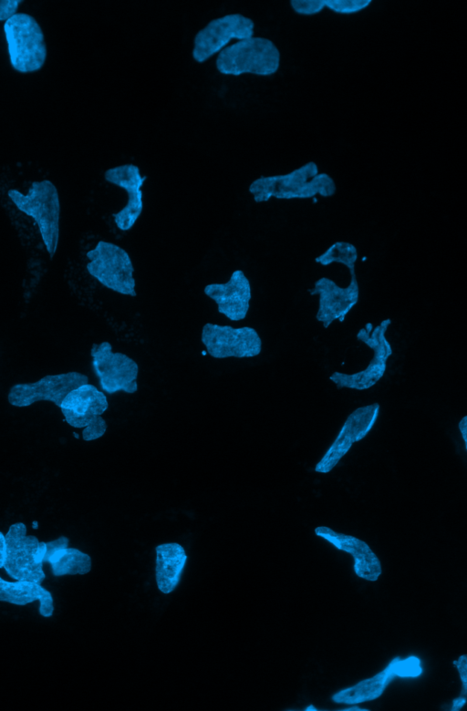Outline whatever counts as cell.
I'll return each mask as SVG.
<instances>
[{"mask_svg": "<svg viewBox=\"0 0 467 711\" xmlns=\"http://www.w3.org/2000/svg\"><path fill=\"white\" fill-rule=\"evenodd\" d=\"M337 191L334 180L319 172L317 163L309 161L286 174L260 177L249 186L256 202L271 198L291 200L309 199L317 195L330 197Z\"/></svg>", "mask_w": 467, "mask_h": 711, "instance_id": "obj_1", "label": "cell"}, {"mask_svg": "<svg viewBox=\"0 0 467 711\" xmlns=\"http://www.w3.org/2000/svg\"><path fill=\"white\" fill-rule=\"evenodd\" d=\"M7 195L20 211L35 221L47 252L53 258L60 231V201L57 187L49 180H36L26 194L11 189Z\"/></svg>", "mask_w": 467, "mask_h": 711, "instance_id": "obj_2", "label": "cell"}, {"mask_svg": "<svg viewBox=\"0 0 467 711\" xmlns=\"http://www.w3.org/2000/svg\"><path fill=\"white\" fill-rule=\"evenodd\" d=\"M4 34L11 67L19 73L40 70L47 59L44 32L35 17L16 13L4 23Z\"/></svg>", "mask_w": 467, "mask_h": 711, "instance_id": "obj_3", "label": "cell"}, {"mask_svg": "<svg viewBox=\"0 0 467 711\" xmlns=\"http://www.w3.org/2000/svg\"><path fill=\"white\" fill-rule=\"evenodd\" d=\"M280 67V52L270 39L251 36L219 52L216 68L223 75L254 74L271 76Z\"/></svg>", "mask_w": 467, "mask_h": 711, "instance_id": "obj_4", "label": "cell"}, {"mask_svg": "<svg viewBox=\"0 0 467 711\" xmlns=\"http://www.w3.org/2000/svg\"><path fill=\"white\" fill-rule=\"evenodd\" d=\"M88 273L103 286L124 295L136 296L134 267L129 253L120 246L99 241L87 252Z\"/></svg>", "mask_w": 467, "mask_h": 711, "instance_id": "obj_5", "label": "cell"}, {"mask_svg": "<svg viewBox=\"0 0 467 711\" xmlns=\"http://www.w3.org/2000/svg\"><path fill=\"white\" fill-rule=\"evenodd\" d=\"M106 395L88 383L71 390L59 407L66 422L76 428H83L82 438L91 441L101 438L107 423L101 415L108 409Z\"/></svg>", "mask_w": 467, "mask_h": 711, "instance_id": "obj_6", "label": "cell"}, {"mask_svg": "<svg viewBox=\"0 0 467 711\" xmlns=\"http://www.w3.org/2000/svg\"><path fill=\"white\" fill-rule=\"evenodd\" d=\"M6 554L4 568L15 580L40 583L45 579L43 571L47 544L33 535H26L23 522L12 524L5 535Z\"/></svg>", "mask_w": 467, "mask_h": 711, "instance_id": "obj_7", "label": "cell"}, {"mask_svg": "<svg viewBox=\"0 0 467 711\" xmlns=\"http://www.w3.org/2000/svg\"><path fill=\"white\" fill-rule=\"evenodd\" d=\"M390 324L388 318L375 327L368 323L358 331L357 338L372 349L373 357L361 371L353 374L334 372L329 379L337 388L365 390L381 379L387 369V361L392 355V347L386 337Z\"/></svg>", "mask_w": 467, "mask_h": 711, "instance_id": "obj_8", "label": "cell"}, {"mask_svg": "<svg viewBox=\"0 0 467 711\" xmlns=\"http://www.w3.org/2000/svg\"><path fill=\"white\" fill-rule=\"evenodd\" d=\"M90 355L92 366L100 387L108 394L124 391L133 394L138 390V364L123 353L113 352L111 345L104 341L93 344Z\"/></svg>", "mask_w": 467, "mask_h": 711, "instance_id": "obj_9", "label": "cell"}, {"mask_svg": "<svg viewBox=\"0 0 467 711\" xmlns=\"http://www.w3.org/2000/svg\"><path fill=\"white\" fill-rule=\"evenodd\" d=\"M254 23L242 14H230L210 21L195 36L192 57L203 63L221 52L233 39L243 40L254 36Z\"/></svg>", "mask_w": 467, "mask_h": 711, "instance_id": "obj_10", "label": "cell"}, {"mask_svg": "<svg viewBox=\"0 0 467 711\" xmlns=\"http://www.w3.org/2000/svg\"><path fill=\"white\" fill-rule=\"evenodd\" d=\"M202 343L214 358L253 357L262 350V340L255 329L244 326L234 328L207 323L201 335Z\"/></svg>", "mask_w": 467, "mask_h": 711, "instance_id": "obj_11", "label": "cell"}, {"mask_svg": "<svg viewBox=\"0 0 467 711\" xmlns=\"http://www.w3.org/2000/svg\"><path fill=\"white\" fill-rule=\"evenodd\" d=\"M87 383L88 377L76 371L47 375L36 382L12 386L7 394V400L9 404L17 407H29L37 401H50L59 407L71 390Z\"/></svg>", "mask_w": 467, "mask_h": 711, "instance_id": "obj_12", "label": "cell"}, {"mask_svg": "<svg viewBox=\"0 0 467 711\" xmlns=\"http://www.w3.org/2000/svg\"><path fill=\"white\" fill-rule=\"evenodd\" d=\"M379 414V403L356 408L345 420L337 436L315 466V471L330 472L349 451L354 443L363 439L372 429Z\"/></svg>", "mask_w": 467, "mask_h": 711, "instance_id": "obj_13", "label": "cell"}, {"mask_svg": "<svg viewBox=\"0 0 467 711\" xmlns=\"http://www.w3.org/2000/svg\"><path fill=\"white\" fill-rule=\"evenodd\" d=\"M310 294L318 297L316 318L325 328L337 320L342 322L358 302L359 287L356 273L351 274L350 283L346 287L322 277L315 282Z\"/></svg>", "mask_w": 467, "mask_h": 711, "instance_id": "obj_14", "label": "cell"}, {"mask_svg": "<svg viewBox=\"0 0 467 711\" xmlns=\"http://www.w3.org/2000/svg\"><path fill=\"white\" fill-rule=\"evenodd\" d=\"M105 180L122 188L128 194L126 205L118 212L113 213L115 224L121 231L130 230L143 210V192L141 187L146 176L140 174V169L134 164H124L107 170Z\"/></svg>", "mask_w": 467, "mask_h": 711, "instance_id": "obj_15", "label": "cell"}, {"mask_svg": "<svg viewBox=\"0 0 467 711\" xmlns=\"http://www.w3.org/2000/svg\"><path fill=\"white\" fill-rule=\"evenodd\" d=\"M204 294L218 305V312L232 321L245 318L252 298L251 284L242 270H235L224 283H210Z\"/></svg>", "mask_w": 467, "mask_h": 711, "instance_id": "obj_16", "label": "cell"}, {"mask_svg": "<svg viewBox=\"0 0 467 711\" xmlns=\"http://www.w3.org/2000/svg\"><path fill=\"white\" fill-rule=\"evenodd\" d=\"M315 533L336 548L350 553L355 561L354 570L358 576L369 582L378 580L381 574L380 562L365 541L326 526L316 528Z\"/></svg>", "mask_w": 467, "mask_h": 711, "instance_id": "obj_17", "label": "cell"}, {"mask_svg": "<svg viewBox=\"0 0 467 711\" xmlns=\"http://www.w3.org/2000/svg\"><path fill=\"white\" fill-rule=\"evenodd\" d=\"M155 578L159 590L170 593L180 582L187 562L184 548L176 542L160 544L155 548Z\"/></svg>", "mask_w": 467, "mask_h": 711, "instance_id": "obj_18", "label": "cell"}, {"mask_svg": "<svg viewBox=\"0 0 467 711\" xmlns=\"http://www.w3.org/2000/svg\"><path fill=\"white\" fill-rule=\"evenodd\" d=\"M36 600L39 601V613L43 617L52 616L53 597L40 583L26 580L0 581V602L25 605Z\"/></svg>", "mask_w": 467, "mask_h": 711, "instance_id": "obj_19", "label": "cell"}, {"mask_svg": "<svg viewBox=\"0 0 467 711\" xmlns=\"http://www.w3.org/2000/svg\"><path fill=\"white\" fill-rule=\"evenodd\" d=\"M398 659L399 657L392 660L383 671L373 677L336 693L332 696L333 701L353 705L378 698L395 677L394 665Z\"/></svg>", "mask_w": 467, "mask_h": 711, "instance_id": "obj_20", "label": "cell"}, {"mask_svg": "<svg viewBox=\"0 0 467 711\" xmlns=\"http://www.w3.org/2000/svg\"><path fill=\"white\" fill-rule=\"evenodd\" d=\"M55 576L86 574L91 570V558L76 548H59L45 554Z\"/></svg>", "mask_w": 467, "mask_h": 711, "instance_id": "obj_21", "label": "cell"}, {"mask_svg": "<svg viewBox=\"0 0 467 711\" xmlns=\"http://www.w3.org/2000/svg\"><path fill=\"white\" fill-rule=\"evenodd\" d=\"M358 253L355 245L348 242H336L324 252L315 258L316 263L327 266L331 263L345 265L350 274L355 273Z\"/></svg>", "mask_w": 467, "mask_h": 711, "instance_id": "obj_22", "label": "cell"}, {"mask_svg": "<svg viewBox=\"0 0 467 711\" xmlns=\"http://www.w3.org/2000/svg\"><path fill=\"white\" fill-rule=\"evenodd\" d=\"M371 0H324L325 8L337 14L349 15L367 8Z\"/></svg>", "mask_w": 467, "mask_h": 711, "instance_id": "obj_23", "label": "cell"}, {"mask_svg": "<svg viewBox=\"0 0 467 711\" xmlns=\"http://www.w3.org/2000/svg\"><path fill=\"white\" fill-rule=\"evenodd\" d=\"M422 669L420 665V660L417 657L410 656L405 660L396 661L394 665L395 676L415 677L421 674Z\"/></svg>", "mask_w": 467, "mask_h": 711, "instance_id": "obj_24", "label": "cell"}, {"mask_svg": "<svg viewBox=\"0 0 467 711\" xmlns=\"http://www.w3.org/2000/svg\"><path fill=\"white\" fill-rule=\"evenodd\" d=\"M292 9L298 15H313L320 13L324 8V0H292Z\"/></svg>", "mask_w": 467, "mask_h": 711, "instance_id": "obj_25", "label": "cell"}, {"mask_svg": "<svg viewBox=\"0 0 467 711\" xmlns=\"http://www.w3.org/2000/svg\"><path fill=\"white\" fill-rule=\"evenodd\" d=\"M22 0H0V22L7 21L17 13Z\"/></svg>", "mask_w": 467, "mask_h": 711, "instance_id": "obj_26", "label": "cell"}, {"mask_svg": "<svg viewBox=\"0 0 467 711\" xmlns=\"http://www.w3.org/2000/svg\"><path fill=\"white\" fill-rule=\"evenodd\" d=\"M454 665H456L458 672L460 674V678L462 683V695L466 694L467 689V658L466 655H462L458 659V661L454 662Z\"/></svg>", "mask_w": 467, "mask_h": 711, "instance_id": "obj_27", "label": "cell"}, {"mask_svg": "<svg viewBox=\"0 0 467 711\" xmlns=\"http://www.w3.org/2000/svg\"><path fill=\"white\" fill-rule=\"evenodd\" d=\"M6 547H5V535L0 531V568L4 567L5 560V552ZM3 579L0 577V581Z\"/></svg>", "mask_w": 467, "mask_h": 711, "instance_id": "obj_28", "label": "cell"}, {"mask_svg": "<svg viewBox=\"0 0 467 711\" xmlns=\"http://www.w3.org/2000/svg\"><path fill=\"white\" fill-rule=\"evenodd\" d=\"M459 430H460V433L462 435V439L464 441V445H465V448H466V445H467V438H466V434H467V417H466V416H464L460 420V422H459Z\"/></svg>", "mask_w": 467, "mask_h": 711, "instance_id": "obj_29", "label": "cell"}, {"mask_svg": "<svg viewBox=\"0 0 467 711\" xmlns=\"http://www.w3.org/2000/svg\"><path fill=\"white\" fill-rule=\"evenodd\" d=\"M466 702L465 697L455 698L452 703L451 710H459Z\"/></svg>", "mask_w": 467, "mask_h": 711, "instance_id": "obj_30", "label": "cell"}, {"mask_svg": "<svg viewBox=\"0 0 467 711\" xmlns=\"http://www.w3.org/2000/svg\"><path fill=\"white\" fill-rule=\"evenodd\" d=\"M342 710H344V711H353V710L354 711H365L367 709H362V708H359L358 706H355V707L345 708V709H342Z\"/></svg>", "mask_w": 467, "mask_h": 711, "instance_id": "obj_31", "label": "cell"}, {"mask_svg": "<svg viewBox=\"0 0 467 711\" xmlns=\"http://www.w3.org/2000/svg\"><path fill=\"white\" fill-rule=\"evenodd\" d=\"M306 711H309V710H314L315 711L317 709L313 706H310L306 707Z\"/></svg>", "mask_w": 467, "mask_h": 711, "instance_id": "obj_32", "label": "cell"}]
</instances>
